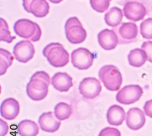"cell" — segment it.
<instances>
[{
	"label": "cell",
	"mask_w": 152,
	"mask_h": 136,
	"mask_svg": "<svg viewBox=\"0 0 152 136\" xmlns=\"http://www.w3.org/2000/svg\"><path fill=\"white\" fill-rule=\"evenodd\" d=\"M50 84V76L46 72H35L26 85L27 95L34 101H39L43 100L48 95Z\"/></svg>",
	"instance_id": "obj_1"
},
{
	"label": "cell",
	"mask_w": 152,
	"mask_h": 136,
	"mask_svg": "<svg viewBox=\"0 0 152 136\" xmlns=\"http://www.w3.org/2000/svg\"><path fill=\"white\" fill-rule=\"evenodd\" d=\"M43 54L48 62L54 67L60 68L66 65L69 60V54L59 43H50L43 49Z\"/></svg>",
	"instance_id": "obj_2"
},
{
	"label": "cell",
	"mask_w": 152,
	"mask_h": 136,
	"mask_svg": "<svg viewBox=\"0 0 152 136\" xmlns=\"http://www.w3.org/2000/svg\"><path fill=\"white\" fill-rule=\"evenodd\" d=\"M99 77L105 87L110 91L119 90L122 84V74L113 65L103 66L99 71Z\"/></svg>",
	"instance_id": "obj_3"
},
{
	"label": "cell",
	"mask_w": 152,
	"mask_h": 136,
	"mask_svg": "<svg viewBox=\"0 0 152 136\" xmlns=\"http://www.w3.org/2000/svg\"><path fill=\"white\" fill-rule=\"evenodd\" d=\"M16 34L25 39H29L32 42L39 41L42 32L37 23L28 19H20L17 21L14 26Z\"/></svg>",
	"instance_id": "obj_4"
},
{
	"label": "cell",
	"mask_w": 152,
	"mask_h": 136,
	"mask_svg": "<svg viewBox=\"0 0 152 136\" xmlns=\"http://www.w3.org/2000/svg\"><path fill=\"white\" fill-rule=\"evenodd\" d=\"M123 12L127 19L134 21H140L148 14V4L146 0H125Z\"/></svg>",
	"instance_id": "obj_5"
},
{
	"label": "cell",
	"mask_w": 152,
	"mask_h": 136,
	"mask_svg": "<svg viewBox=\"0 0 152 136\" xmlns=\"http://www.w3.org/2000/svg\"><path fill=\"white\" fill-rule=\"evenodd\" d=\"M65 30L67 40L72 44H80L83 42L87 36L79 18L73 17L68 18L65 24Z\"/></svg>",
	"instance_id": "obj_6"
},
{
	"label": "cell",
	"mask_w": 152,
	"mask_h": 136,
	"mask_svg": "<svg viewBox=\"0 0 152 136\" xmlns=\"http://www.w3.org/2000/svg\"><path fill=\"white\" fill-rule=\"evenodd\" d=\"M94 54L86 48H79L71 53V63L73 66L79 70L90 68L94 62Z\"/></svg>",
	"instance_id": "obj_7"
},
{
	"label": "cell",
	"mask_w": 152,
	"mask_h": 136,
	"mask_svg": "<svg viewBox=\"0 0 152 136\" xmlns=\"http://www.w3.org/2000/svg\"><path fill=\"white\" fill-rule=\"evenodd\" d=\"M143 90L139 85H129L124 87L116 95V100L122 104H131L139 100Z\"/></svg>",
	"instance_id": "obj_8"
},
{
	"label": "cell",
	"mask_w": 152,
	"mask_h": 136,
	"mask_svg": "<svg viewBox=\"0 0 152 136\" xmlns=\"http://www.w3.org/2000/svg\"><path fill=\"white\" fill-rule=\"evenodd\" d=\"M119 39V44H129L136 40L138 29L136 24L132 22L123 23L119 27L113 28Z\"/></svg>",
	"instance_id": "obj_9"
},
{
	"label": "cell",
	"mask_w": 152,
	"mask_h": 136,
	"mask_svg": "<svg viewBox=\"0 0 152 136\" xmlns=\"http://www.w3.org/2000/svg\"><path fill=\"white\" fill-rule=\"evenodd\" d=\"M80 93L86 99H94L97 97L101 91L102 85L100 81L95 78H85L79 86Z\"/></svg>",
	"instance_id": "obj_10"
},
{
	"label": "cell",
	"mask_w": 152,
	"mask_h": 136,
	"mask_svg": "<svg viewBox=\"0 0 152 136\" xmlns=\"http://www.w3.org/2000/svg\"><path fill=\"white\" fill-rule=\"evenodd\" d=\"M35 53L34 46L29 40H21L14 47L13 54L15 58L21 63H27L33 58Z\"/></svg>",
	"instance_id": "obj_11"
},
{
	"label": "cell",
	"mask_w": 152,
	"mask_h": 136,
	"mask_svg": "<svg viewBox=\"0 0 152 136\" xmlns=\"http://www.w3.org/2000/svg\"><path fill=\"white\" fill-rule=\"evenodd\" d=\"M24 9L38 18L46 17L49 12V4L46 0H23Z\"/></svg>",
	"instance_id": "obj_12"
},
{
	"label": "cell",
	"mask_w": 152,
	"mask_h": 136,
	"mask_svg": "<svg viewBox=\"0 0 152 136\" xmlns=\"http://www.w3.org/2000/svg\"><path fill=\"white\" fill-rule=\"evenodd\" d=\"M145 123V117L143 111L138 107L131 108L126 113V124L132 130L137 131L142 128Z\"/></svg>",
	"instance_id": "obj_13"
},
{
	"label": "cell",
	"mask_w": 152,
	"mask_h": 136,
	"mask_svg": "<svg viewBox=\"0 0 152 136\" xmlns=\"http://www.w3.org/2000/svg\"><path fill=\"white\" fill-rule=\"evenodd\" d=\"M20 113V104L17 100L13 98H9L2 101L0 106L1 116L7 120L16 118Z\"/></svg>",
	"instance_id": "obj_14"
},
{
	"label": "cell",
	"mask_w": 152,
	"mask_h": 136,
	"mask_svg": "<svg viewBox=\"0 0 152 136\" xmlns=\"http://www.w3.org/2000/svg\"><path fill=\"white\" fill-rule=\"evenodd\" d=\"M98 42L105 50H112L115 49L119 43L117 34L113 29H105L100 31L97 35Z\"/></svg>",
	"instance_id": "obj_15"
},
{
	"label": "cell",
	"mask_w": 152,
	"mask_h": 136,
	"mask_svg": "<svg viewBox=\"0 0 152 136\" xmlns=\"http://www.w3.org/2000/svg\"><path fill=\"white\" fill-rule=\"evenodd\" d=\"M39 124L41 129L46 132L53 133L60 127L61 122L52 112L43 113L39 118Z\"/></svg>",
	"instance_id": "obj_16"
},
{
	"label": "cell",
	"mask_w": 152,
	"mask_h": 136,
	"mask_svg": "<svg viewBox=\"0 0 152 136\" xmlns=\"http://www.w3.org/2000/svg\"><path fill=\"white\" fill-rule=\"evenodd\" d=\"M50 84L60 92H66L72 87V78L66 73L58 72L51 78Z\"/></svg>",
	"instance_id": "obj_17"
},
{
	"label": "cell",
	"mask_w": 152,
	"mask_h": 136,
	"mask_svg": "<svg viewBox=\"0 0 152 136\" xmlns=\"http://www.w3.org/2000/svg\"><path fill=\"white\" fill-rule=\"evenodd\" d=\"M107 119L111 125L118 126L122 125L125 119L124 109L116 104L110 106L107 112Z\"/></svg>",
	"instance_id": "obj_18"
},
{
	"label": "cell",
	"mask_w": 152,
	"mask_h": 136,
	"mask_svg": "<svg viewBox=\"0 0 152 136\" xmlns=\"http://www.w3.org/2000/svg\"><path fill=\"white\" fill-rule=\"evenodd\" d=\"M17 131L20 136H37L39 132V128L35 121L24 120L18 123Z\"/></svg>",
	"instance_id": "obj_19"
},
{
	"label": "cell",
	"mask_w": 152,
	"mask_h": 136,
	"mask_svg": "<svg viewBox=\"0 0 152 136\" xmlns=\"http://www.w3.org/2000/svg\"><path fill=\"white\" fill-rule=\"evenodd\" d=\"M123 16L122 11L120 8L113 7L105 14L104 17L105 22L108 26L116 28L121 24Z\"/></svg>",
	"instance_id": "obj_20"
},
{
	"label": "cell",
	"mask_w": 152,
	"mask_h": 136,
	"mask_svg": "<svg viewBox=\"0 0 152 136\" xmlns=\"http://www.w3.org/2000/svg\"><path fill=\"white\" fill-rule=\"evenodd\" d=\"M147 60V54L142 49L136 48L130 52L128 55L129 64L134 67L142 66Z\"/></svg>",
	"instance_id": "obj_21"
},
{
	"label": "cell",
	"mask_w": 152,
	"mask_h": 136,
	"mask_svg": "<svg viewBox=\"0 0 152 136\" xmlns=\"http://www.w3.org/2000/svg\"><path fill=\"white\" fill-rule=\"evenodd\" d=\"M14 57L7 50L0 48V75H3L13 63Z\"/></svg>",
	"instance_id": "obj_22"
},
{
	"label": "cell",
	"mask_w": 152,
	"mask_h": 136,
	"mask_svg": "<svg viewBox=\"0 0 152 136\" xmlns=\"http://www.w3.org/2000/svg\"><path fill=\"white\" fill-rule=\"evenodd\" d=\"M54 114L60 121L68 119L72 114L71 107L64 102L58 103L54 107Z\"/></svg>",
	"instance_id": "obj_23"
},
{
	"label": "cell",
	"mask_w": 152,
	"mask_h": 136,
	"mask_svg": "<svg viewBox=\"0 0 152 136\" xmlns=\"http://www.w3.org/2000/svg\"><path fill=\"white\" fill-rule=\"evenodd\" d=\"M15 36H12L9 29V26L4 19L0 18V40L10 43L14 39Z\"/></svg>",
	"instance_id": "obj_24"
},
{
	"label": "cell",
	"mask_w": 152,
	"mask_h": 136,
	"mask_svg": "<svg viewBox=\"0 0 152 136\" xmlns=\"http://www.w3.org/2000/svg\"><path fill=\"white\" fill-rule=\"evenodd\" d=\"M140 32L145 39H152V18L144 20L140 25Z\"/></svg>",
	"instance_id": "obj_25"
},
{
	"label": "cell",
	"mask_w": 152,
	"mask_h": 136,
	"mask_svg": "<svg viewBox=\"0 0 152 136\" xmlns=\"http://www.w3.org/2000/svg\"><path fill=\"white\" fill-rule=\"evenodd\" d=\"M111 0H90L91 7L96 12L103 13L110 7Z\"/></svg>",
	"instance_id": "obj_26"
},
{
	"label": "cell",
	"mask_w": 152,
	"mask_h": 136,
	"mask_svg": "<svg viewBox=\"0 0 152 136\" xmlns=\"http://www.w3.org/2000/svg\"><path fill=\"white\" fill-rule=\"evenodd\" d=\"M98 136H121V134L116 128L106 127L100 131Z\"/></svg>",
	"instance_id": "obj_27"
},
{
	"label": "cell",
	"mask_w": 152,
	"mask_h": 136,
	"mask_svg": "<svg viewBox=\"0 0 152 136\" xmlns=\"http://www.w3.org/2000/svg\"><path fill=\"white\" fill-rule=\"evenodd\" d=\"M141 48L147 54V60L152 63V42L148 41L144 42Z\"/></svg>",
	"instance_id": "obj_28"
},
{
	"label": "cell",
	"mask_w": 152,
	"mask_h": 136,
	"mask_svg": "<svg viewBox=\"0 0 152 136\" xmlns=\"http://www.w3.org/2000/svg\"><path fill=\"white\" fill-rule=\"evenodd\" d=\"M144 113L148 117L152 118V100L147 101L144 106Z\"/></svg>",
	"instance_id": "obj_29"
},
{
	"label": "cell",
	"mask_w": 152,
	"mask_h": 136,
	"mask_svg": "<svg viewBox=\"0 0 152 136\" xmlns=\"http://www.w3.org/2000/svg\"><path fill=\"white\" fill-rule=\"evenodd\" d=\"M49 1L54 4H59L63 1V0H49Z\"/></svg>",
	"instance_id": "obj_30"
}]
</instances>
